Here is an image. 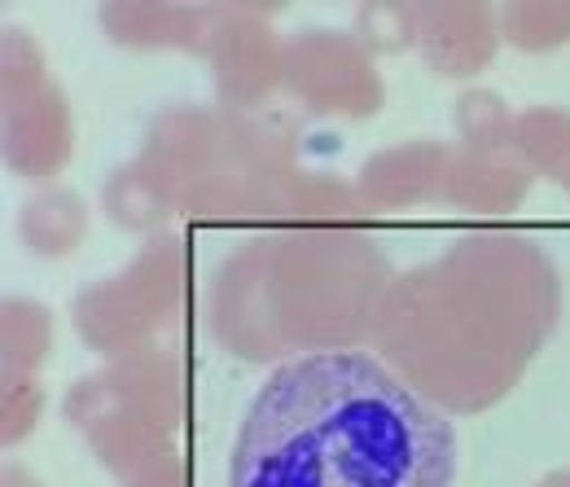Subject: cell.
<instances>
[{
    "instance_id": "cell-1",
    "label": "cell",
    "mask_w": 570,
    "mask_h": 487,
    "mask_svg": "<svg viewBox=\"0 0 570 487\" xmlns=\"http://www.w3.org/2000/svg\"><path fill=\"white\" fill-rule=\"evenodd\" d=\"M562 303V273L535 237L483 228L395 273L368 351L448 418H479L518 391Z\"/></svg>"
},
{
    "instance_id": "cell-2",
    "label": "cell",
    "mask_w": 570,
    "mask_h": 487,
    "mask_svg": "<svg viewBox=\"0 0 570 487\" xmlns=\"http://www.w3.org/2000/svg\"><path fill=\"white\" fill-rule=\"evenodd\" d=\"M228 487H456V426L373 351L298 355L250 396Z\"/></svg>"
},
{
    "instance_id": "cell-3",
    "label": "cell",
    "mask_w": 570,
    "mask_h": 487,
    "mask_svg": "<svg viewBox=\"0 0 570 487\" xmlns=\"http://www.w3.org/2000/svg\"><path fill=\"white\" fill-rule=\"evenodd\" d=\"M391 281L386 251L360 228H264L215 264L203 325L242 364L356 351L373 334Z\"/></svg>"
},
{
    "instance_id": "cell-4",
    "label": "cell",
    "mask_w": 570,
    "mask_h": 487,
    "mask_svg": "<svg viewBox=\"0 0 570 487\" xmlns=\"http://www.w3.org/2000/svg\"><path fill=\"white\" fill-rule=\"evenodd\" d=\"M189 369L176 348H149L124 360H106L97 373H83L62 396V413L88 444L101 470L119 484L149 461L180 448L189 426Z\"/></svg>"
},
{
    "instance_id": "cell-5",
    "label": "cell",
    "mask_w": 570,
    "mask_h": 487,
    "mask_svg": "<svg viewBox=\"0 0 570 487\" xmlns=\"http://www.w3.org/2000/svg\"><path fill=\"white\" fill-rule=\"evenodd\" d=\"M194 299V251L180 233H158L119 269L92 281L71 299V325L79 343L101 360H124L163 348V339L185 321Z\"/></svg>"
},
{
    "instance_id": "cell-6",
    "label": "cell",
    "mask_w": 570,
    "mask_h": 487,
    "mask_svg": "<svg viewBox=\"0 0 570 487\" xmlns=\"http://www.w3.org/2000/svg\"><path fill=\"white\" fill-rule=\"evenodd\" d=\"M285 92L316 119L364 124L386 106L377 58L352 31L303 27L285 40Z\"/></svg>"
},
{
    "instance_id": "cell-7",
    "label": "cell",
    "mask_w": 570,
    "mask_h": 487,
    "mask_svg": "<svg viewBox=\"0 0 570 487\" xmlns=\"http://www.w3.org/2000/svg\"><path fill=\"white\" fill-rule=\"evenodd\" d=\"M282 4H212V40L203 62L212 67L215 101L224 110H268L285 92V40L273 18Z\"/></svg>"
},
{
    "instance_id": "cell-8",
    "label": "cell",
    "mask_w": 570,
    "mask_h": 487,
    "mask_svg": "<svg viewBox=\"0 0 570 487\" xmlns=\"http://www.w3.org/2000/svg\"><path fill=\"white\" fill-rule=\"evenodd\" d=\"M141 172L180 211L203 185L233 167V133L219 106H171L145 128Z\"/></svg>"
},
{
    "instance_id": "cell-9",
    "label": "cell",
    "mask_w": 570,
    "mask_h": 487,
    "mask_svg": "<svg viewBox=\"0 0 570 487\" xmlns=\"http://www.w3.org/2000/svg\"><path fill=\"white\" fill-rule=\"evenodd\" d=\"M0 149H4V167L18 181H31L36 189L58 185V176L75 158V110L58 79L40 84L18 101H4Z\"/></svg>"
},
{
    "instance_id": "cell-10",
    "label": "cell",
    "mask_w": 570,
    "mask_h": 487,
    "mask_svg": "<svg viewBox=\"0 0 570 487\" xmlns=\"http://www.w3.org/2000/svg\"><path fill=\"white\" fill-rule=\"evenodd\" d=\"M500 9L488 0H422L417 4V53L430 75L452 84H474L497 62Z\"/></svg>"
},
{
    "instance_id": "cell-11",
    "label": "cell",
    "mask_w": 570,
    "mask_h": 487,
    "mask_svg": "<svg viewBox=\"0 0 570 487\" xmlns=\"http://www.w3.org/2000/svg\"><path fill=\"white\" fill-rule=\"evenodd\" d=\"M97 27L128 53H207L212 4L185 0H110L97 9Z\"/></svg>"
},
{
    "instance_id": "cell-12",
    "label": "cell",
    "mask_w": 570,
    "mask_h": 487,
    "mask_svg": "<svg viewBox=\"0 0 570 487\" xmlns=\"http://www.w3.org/2000/svg\"><path fill=\"white\" fill-rule=\"evenodd\" d=\"M448 163H452V145L443 140H400L360 163L356 189L368 211L426 207L443 198Z\"/></svg>"
},
{
    "instance_id": "cell-13",
    "label": "cell",
    "mask_w": 570,
    "mask_h": 487,
    "mask_svg": "<svg viewBox=\"0 0 570 487\" xmlns=\"http://www.w3.org/2000/svg\"><path fill=\"white\" fill-rule=\"evenodd\" d=\"M535 176L527 172V163L513 149H465L452 145V163H448V185H443V203H452L465 215H513L527 203Z\"/></svg>"
},
{
    "instance_id": "cell-14",
    "label": "cell",
    "mask_w": 570,
    "mask_h": 487,
    "mask_svg": "<svg viewBox=\"0 0 570 487\" xmlns=\"http://www.w3.org/2000/svg\"><path fill=\"white\" fill-rule=\"evenodd\" d=\"M88 203L71 185H40L18 207V237L40 260H71L88 242Z\"/></svg>"
},
{
    "instance_id": "cell-15",
    "label": "cell",
    "mask_w": 570,
    "mask_h": 487,
    "mask_svg": "<svg viewBox=\"0 0 570 487\" xmlns=\"http://www.w3.org/2000/svg\"><path fill=\"white\" fill-rule=\"evenodd\" d=\"M373 211L360 198L356 181L330 176V172H298L285 185L282 228H312V233H343L360 228Z\"/></svg>"
},
{
    "instance_id": "cell-16",
    "label": "cell",
    "mask_w": 570,
    "mask_h": 487,
    "mask_svg": "<svg viewBox=\"0 0 570 487\" xmlns=\"http://www.w3.org/2000/svg\"><path fill=\"white\" fill-rule=\"evenodd\" d=\"M101 211H106V220L115 228H124L132 237H145V242L158 237V233H171V220L180 215V211L167 203V194L145 176L137 158L132 163H119L106 176V185H101Z\"/></svg>"
},
{
    "instance_id": "cell-17",
    "label": "cell",
    "mask_w": 570,
    "mask_h": 487,
    "mask_svg": "<svg viewBox=\"0 0 570 487\" xmlns=\"http://www.w3.org/2000/svg\"><path fill=\"white\" fill-rule=\"evenodd\" d=\"M53 348H58L53 312L40 299L4 294V303H0V369L40 378V369L49 364Z\"/></svg>"
},
{
    "instance_id": "cell-18",
    "label": "cell",
    "mask_w": 570,
    "mask_h": 487,
    "mask_svg": "<svg viewBox=\"0 0 570 487\" xmlns=\"http://www.w3.org/2000/svg\"><path fill=\"white\" fill-rule=\"evenodd\" d=\"M513 154L540 181H558L570 172V110L567 106H527L513 124Z\"/></svg>"
},
{
    "instance_id": "cell-19",
    "label": "cell",
    "mask_w": 570,
    "mask_h": 487,
    "mask_svg": "<svg viewBox=\"0 0 570 487\" xmlns=\"http://www.w3.org/2000/svg\"><path fill=\"white\" fill-rule=\"evenodd\" d=\"M500 36L518 53H558L570 45V0H509L500 4Z\"/></svg>"
},
{
    "instance_id": "cell-20",
    "label": "cell",
    "mask_w": 570,
    "mask_h": 487,
    "mask_svg": "<svg viewBox=\"0 0 570 487\" xmlns=\"http://www.w3.org/2000/svg\"><path fill=\"white\" fill-rule=\"evenodd\" d=\"M513 124H518V115L509 110V101L497 88L470 84L452 101L456 145H465V149H513Z\"/></svg>"
},
{
    "instance_id": "cell-21",
    "label": "cell",
    "mask_w": 570,
    "mask_h": 487,
    "mask_svg": "<svg viewBox=\"0 0 570 487\" xmlns=\"http://www.w3.org/2000/svg\"><path fill=\"white\" fill-rule=\"evenodd\" d=\"M352 36L373 58H400L417 49V4L409 0H364L352 13Z\"/></svg>"
},
{
    "instance_id": "cell-22",
    "label": "cell",
    "mask_w": 570,
    "mask_h": 487,
    "mask_svg": "<svg viewBox=\"0 0 570 487\" xmlns=\"http://www.w3.org/2000/svg\"><path fill=\"white\" fill-rule=\"evenodd\" d=\"M40 84H49V58H45L40 40L27 27L4 22V31H0V97L18 101V97L36 92Z\"/></svg>"
},
{
    "instance_id": "cell-23",
    "label": "cell",
    "mask_w": 570,
    "mask_h": 487,
    "mask_svg": "<svg viewBox=\"0 0 570 487\" xmlns=\"http://www.w3.org/2000/svg\"><path fill=\"white\" fill-rule=\"evenodd\" d=\"M45 418V382L36 373H4L0 378V444L18 448L36 435Z\"/></svg>"
},
{
    "instance_id": "cell-24",
    "label": "cell",
    "mask_w": 570,
    "mask_h": 487,
    "mask_svg": "<svg viewBox=\"0 0 570 487\" xmlns=\"http://www.w3.org/2000/svg\"><path fill=\"white\" fill-rule=\"evenodd\" d=\"M124 487H194V475H189V457L176 448L158 461H149L145 470H137L132 479H124Z\"/></svg>"
},
{
    "instance_id": "cell-25",
    "label": "cell",
    "mask_w": 570,
    "mask_h": 487,
    "mask_svg": "<svg viewBox=\"0 0 570 487\" xmlns=\"http://www.w3.org/2000/svg\"><path fill=\"white\" fill-rule=\"evenodd\" d=\"M0 487H45V479H40L31 466H22V461H9V466L0 470Z\"/></svg>"
},
{
    "instance_id": "cell-26",
    "label": "cell",
    "mask_w": 570,
    "mask_h": 487,
    "mask_svg": "<svg viewBox=\"0 0 570 487\" xmlns=\"http://www.w3.org/2000/svg\"><path fill=\"white\" fill-rule=\"evenodd\" d=\"M535 487H570V466H558V470H549L544 479Z\"/></svg>"
},
{
    "instance_id": "cell-27",
    "label": "cell",
    "mask_w": 570,
    "mask_h": 487,
    "mask_svg": "<svg viewBox=\"0 0 570 487\" xmlns=\"http://www.w3.org/2000/svg\"><path fill=\"white\" fill-rule=\"evenodd\" d=\"M562 189H567V194H570V172H567V176H562Z\"/></svg>"
}]
</instances>
